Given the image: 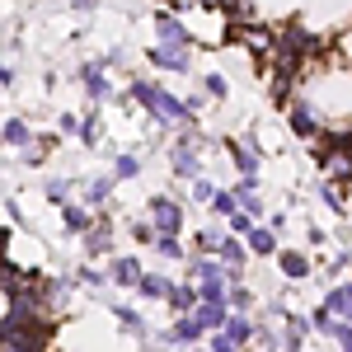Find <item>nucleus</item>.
<instances>
[{
	"instance_id": "nucleus-10",
	"label": "nucleus",
	"mask_w": 352,
	"mask_h": 352,
	"mask_svg": "<svg viewBox=\"0 0 352 352\" xmlns=\"http://www.w3.org/2000/svg\"><path fill=\"white\" fill-rule=\"evenodd\" d=\"M136 169H141V160H136V155H118V160H113V174H118V184H122V179H136Z\"/></svg>"
},
{
	"instance_id": "nucleus-4",
	"label": "nucleus",
	"mask_w": 352,
	"mask_h": 352,
	"mask_svg": "<svg viewBox=\"0 0 352 352\" xmlns=\"http://www.w3.org/2000/svg\"><path fill=\"white\" fill-rule=\"evenodd\" d=\"M151 230L155 235H179L184 230V207L174 197H151Z\"/></svg>"
},
{
	"instance_id": "nucleus-2",
	"label": "nucleus",
	"mask_w": 352,
	"mask_h": 352,
	"mask_svg": "<svg viewBox=\"0 0 352 352\" xmlns=\"http://www.w3.org/2000/svg\"><path fill=\"white\" fill-rule=\"evenodd\" d=\"M296 33L310 43H338L352 33V0H305Z\"/></svg>"
},
{
	"instance_id": "nucleus-5",
	"label": "nucleus",
	"mask_w": 352,
	"mask_h": 352,
	"mask_svg": "<svg viewBox=\"0 0 352 352\" xmlns=\"http://www.w3.org/2000/svg\"><path fill=\"white\" fill-rule=\"evenodd\" d=\"M324 310L333 315V320H343V324H352V282H338V287H329Z\"/></svg>"
},
{
	"instance_id": "nucleus-3",
	"label": "nucleus",
	"mask_w": 352,
	"mask_h": 352,
	"mask_svg": "<svg viewBox=\"0 0 352 352\" xmlns=\"http://www.w3.org/2000/svg\"><path fill=\"white\" fill-rule=\"evenodd\" d=\"M235 10L249 28H268L272 33V28H296L305 0H235Z\"/></svg>"
},
{
	"instance_id": "nucleus-1",
	"label": "nucleus",
	"mask_w": 352,
	"mask_h": 352,
	"mask_svg": "<svg viewBox=\"0 0 352 352\" xmlns=\"http://www.w3.org/2000/svg\"><path fill=\"white\" fill-rule=\"evenodd\" d=\"M292 127L315 141H352V61L338 52L300 61L292 80Z\"/></svg>"
},
{
	"instance_id": "nucleus-9",
	"label": "nucleus",
	"mask_w": 352,
	"mask_h": 352,
	"mask_svg": "<svg viewBox=\"0 0 352 352\" xmlns=\"http://www.w3.org/2000/svg\"><path fill=\"white\" fill-rule=\"evenodd\" d=\"M249 249H254V254H263V258H272V254H282V249H277V235H272L268 226H254V230H249Z\"/></svg>"
},
{
	"instance_id": "nucleus-7",
	"label": "nucleus",
	"mask_w": 352,
	"mask_h": 352,
	"mask_svg": "<svg viewBox=\"0 0 352 352\" xmlns=\"http://www.w3.org/2000/svg\"><path fill=\"white\" fill-rule=\"evenodd\" d=\"M277 268L287 272L292 282H300V277H310V258H305L300 249H282V254H277Z\"/></svg>"
},
{
	"instance_id": "nucleus-8",
	"label": "nucleus",
	"mask_w": 352,
	"mask_h": 352,
	"mask_svg": "<svg viewBox=\"0 0 352 352\" xmlns=\"http://www.w3.org/2000/svg\"><path fill=\"white\" fill-rule=\"evenodd\" d=\"M136 292H141L146 300H169V296H174V282H169V277H155V272H146Z\"/></svg>"
},
{
	"instance_id": "nucleus-6",
	"label": "nucleus",
	"mask_w": 352,
	"mask_h": 352,
	"mask_svg": "<svg viewBox=\"0 0 352 352\" xmlns=\"http://www.w3.org/2000/svg\"><path fill=\"white\" fill-rule=\"evenodd\" d=\"M109 277L118 282V287H141V277H146V272H141V263H136V258H113V263H109Z\"/></svg>"
},
{
	"instance_id": "nucleus-11",
	"label": "nucleus",
	"mask_w": 352,
	"mask_h": 352,
	"mask_svg": "<svg viewBox=\"0 0 352 352\" xmlns=\"http://www.w3.org/2000/svg\"><path fill=\"white\" fill-rule=\"evenodd\" d=\"M61 217H66V230H89V212L85 207H66Z\"/></svg>"
}]
</instances>
